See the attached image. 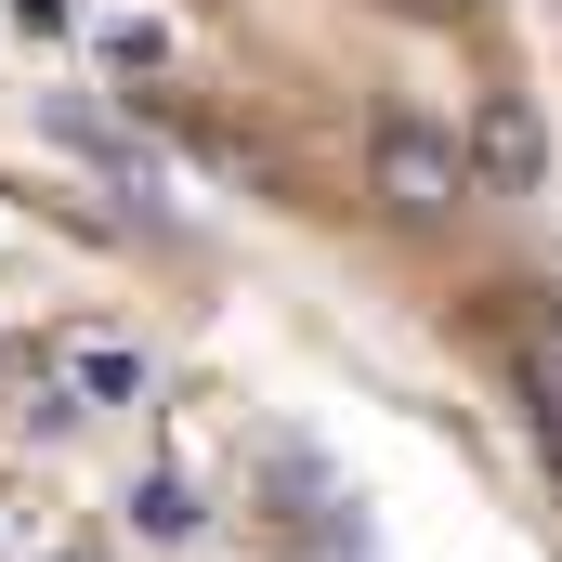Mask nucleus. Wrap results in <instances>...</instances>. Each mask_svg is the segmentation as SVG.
<instances>
[{"label": "nucleus", "instance_id": "1", "mask_svg": "<svg viewBox=\"0 0 562 562\" xmlns=\"http://www.w3.org/2000/svg\"><path fill=\"white\" fill-rule=\"evenodd\" d=\"M367 183H380L393 223H445V210L471 196V144L419 132V119H380V132H367Z\"/></svg>", "mask_w": 562, "mask_h": 562}, {"label": "nucleus", "instance_id": "2", "mask_svg": "<svg viewBox=\"0 0 562 562\" xmlns=\"http://www.w3.org/2000/svg\"><path fill=\"white\" fill-rule=\"evenodd\" d=\"M471 170H484V183H510V196H537V183H550V132H537V105H524V92H484V119H471Z\"/></svg>", "mask_w": 562, "mask_h": 562}, {"label": "nucleus", "instance_id": "3", "mask_svg": "<svg viewBox=\"0 0 562 562\" xmlns=\"http://www.w3.org/2000/svg\"><path fill=\"white\" fill-rule=\"evenodd\" d=\"M66 393H79V406H132V393H144V353H132V340H66Z\"/></svg>", "mask_w": 562, "mask_h": 562}, {"label": "nucleus", "instance_id": "4", "mask_svg": "<svg viewBox=\"0 0 562 562\" xmlns=\"http://www.w3.org/2000/svg\"><path fill=\"white\" fill-rule=\"evenodd\" d=\"M132 524H144V537H196V484H183V471H144V484H132Z\"/></svg>", "mask_w": 562, "mask_h": 562}, {"label": "nucleus", "instance_id": "5", "mask_svg": "<svg viewBox=\"0 0 562 562\" xmlns=\"http://www.w3.org/2000/svg\"><path fill=\"white\" fill-rule=\"evenodd\" d=\"M524 393H537V419L562 431V327H537V340H524Z\"/></svg>", "mask_w": 562, "mask_h": 562}, {"label": "nucleus", "instance_id": "6", "mask_svg": "<svg viewBox=\"0 0 562 562\" xmlns=\"http://www.w3.org/2000/svg\"><path fill=\"white\" fill-rule=\"evenodd\" d=\"M13 13H26V26H66V0H13Z\"/></svg>", "mask_w": 562, "mask_h": 562}, {"label": "nucleus", "instance_id": "7", "mask_svg": "<svg viewBox=\"0 0 562 562\" xmlns=\"http://www.w3.org/2000/svg\"><path fill=\"white\" fill-rule=\"evenodd\" d=\"M406 13H471V0H406Z\"/></svg>", "mask_w": 562, "mask_h": 562}, {"label": "nucleus", "instance_id": "8", "mask_svg": "<svg viewBox=\"0 0 562 562\" xmlns=\"http://www.w3.org/2000/svg\"><path fill=\"white\" fill-rule=\"evenodd\" d=\"M550 327H562V288H550Z\"/></svg>", "mask_w": 562, "mask_h": 562}]
</instances>
